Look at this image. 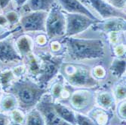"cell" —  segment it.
<instances>
[{
    "label": "cell",
    "mask_w": 126,
    "mask_h": 125,
    "mask_svg": "<svg viewBox=\"0 0 126 125\" xmlns=\"http://www.w3.org/2000/svg\"><path fill=\"white\" fill-rule=\"evenodd\" d=\"M6 92L13 94L17 99L18 107L26 111L36 108L42 97L48 93V88L24 77L15 80Z\"/></svg>",
    "instance_id": "cell-1"
},
{
    "label": "cell",
    "mask_w": 126,
    "mask_h": 125,
    "mask_svg": "<svg viewBox=\"0 0 126 125\" xmlns=\"http://www.w3.org/2000/svg\"><path fill=\"white\" fill-rule=\"evenodd\" d=\"M66 53L76 61L102 59L105 56V46L100 39L64 37Z\"/></svg>",
    "instance_id": "cell-2"
},
{
    "label": "cell",
    "mask_w": 126,
    "mask_h": 125,
    "mask_svg": "<svg viewBox=\"0 0 126 125\" xmlns=\"http://www.w3.org/2000/svg\"><path fill=\"white\" fill-rule=\"evenodd\" d=\"M91 69L83 63L63 62L59 72L65 82L73 87L92 88L98 85V82L91 76Z\"/></svg>",
    "instance_id": "cell-3"
},
{
    "label": "cell",
    "mask_w": 126,
    "mask_h": 125,
    "mask_svg": "<svg viewBox=\"0 0 126 125\" xmlns=\"http://www.w3.org/2000/svg\"><path fill=\"white\" fill-rule=\"evenodd\" d=\"M35 52V51H34ZM40 59V74L36 82L42 87H47L52 79L58 74L64 56H54L50 52H35Z\"/></svg>",
    "instance_id": "cell-4"
},
{
    "label": "cell",
    "mask_w": 126,
    "mask_h": 125,
    "mask_svg": "<svg viewBox=\"0 0 126 125\" xmlns=\"http://www.w3.org/2000/svg\"><path fill=\"white\" fill-rule=\"evenodd\" d=\"M88 87H74L65 102L74 111L85 114L95 104V90Z\"/></svg>",
    "instance_id": "cell-5"
},
{
    "label": "cell",
    "mask_w": 126,
    "mask_h": 125,
    "mask_svg": "<svg viewBox=\"0 0 126 125\" xmlns=\"http://www.w3.org/2000/svg\"><path fill=\"white\" fill-rule=\"evenodd\" d=\"M45 33L50 40L65 37V12L58 2L55 3L48 12L45 21Z\"/></svg>",
    "instance_id": "cell-6"
},
{
    "label": "cell",
    "mask_w": 126,
    "mask_h": 125,
    "mask_svg": "<svg viewBox=\"0 0 126 125\" xmlns=\"http://www.w3.org/2000/svg\"><path fill=\"white\" fill-rule=\"evenodd\" d=\"M65 12V11H64ZM66 33L65 37H73L91 27L97 22L88 17L79 14L66 13Z\"/></svg>",
    "instance_id": "cell-7"
},
{
    "label": "cell",
    "mask_w": 126,
    "mask_h": 125,
    "mask_svg": "<svg viewBox=\"0 0 126 125\" xmlns=\"http://www.w3.org/2000/svg\"><path fill=\"white\" fill-rule=\"evenodd\" d=\"M48 12L45 11H31L22 15L20 19L21 30L28 32H45V21Z\"/></svg>",
    "instance_id": "cell-8"
},
{
    "label": "cell",
    "mask_w": 126,
    "mask_h": 125,
    "mask_svg": "<svg viewBox=\"0 0 126 125\" xmlns=\"http://www.w3.org/2000/svg\"><path fill=\"white\" fill-rule=\"evenodd\" d=\"M53 101L49 94H45L36 108L42 115L45 125H73L61 118L53 107Z\"/></svg>",
    "instance_id": "cell-9"
},
{
    "label": "cell",
    "mask_w": 126,
    "mask_h": 125,
    "mask_svg": "<svg viewBox=\"0 0 126 125\" xmlns=\"http://www.w3.org/2000/svg\"><path fill=\"white\" fill-rule=\"evenodd\" d=\"M23 61L22 56L16 50L15 42L8 38L0 41V62L5 64Z\"/></svg>",
    "instance_id": "cell-10"
},
{
    "label": "cell",
    "mask_w": 126,
    "mask_h": 125,
    "mask_svg": "<svg viewBox=\"0 0 126 125\" xmlns=\"http://www.w3.org/2000/svg\"><path fill=\"white\" fill-rule=\"evenodd\" d=\"M88 4L94 8L103 20L112 17L126 18L125 12L112 7L107 1H104V0H88Z\"/></svg>",
    "instance_id": "cell-11"
},
{
    "label": "cell",
    "mask_w": 126,
    "mask_h": 125,
    "mask_svg": "<svg viewBox=\"0 0 126 125\" xmlns=\"http://www.w3.org/2000/svg\"><path fill=\"white\" fill-rule=\"evenodd\" d=\"M92 29L104 32L106 34L113 32H125V19L120 17H112L101 20L92 26Z\"/></svg>",
    "instance_id": "cell-12"
},
{
    "label": "cell",
    "mask_w": 126,
    "mask_h": 125,
    "mask_svg": "<svg viewBox=\"0 0 126 125\" xmlns=\"http://www.w3.org/2000/svg\"><path fill=\"white\" fill-rule=\"evenodd\" d=\"M57 2L66 13L83 14L92 20H100L79 0H57Z\"/></svg>",
    "instance_id": "cell-13"
},
{
    "label": "cell",
    "mask_w": 126,
    "mask_h": 125,
    "mask_svg": "<svg viewBox=\"0 0 126 125\" xmlns=\"http://www.w3.org/2000/svg\"><path fill=\"white\" fill-rule=\"evenodd\" d=\"M95 103L97 106L107 110L115 111L116 101L112 94V89L103 87L95 91Z\"/></svg>",
    "instance_id": "cell-14"
},
{
    "label": "cell",
    "mask_w": 126,
    "mask_h": 125,
    "mask_svg": "<svg viewBox=\"0 0 126 125\" xmlns=\"http://www.w3.org/2000/svg\"><path fill=\"white\" fill-rule=\"evenodd\" d=\"M87 115L96 125H109L113 118V111L94 106L87 112Z\"/></svg>",
    "instance_id": "cell-15"
},
{
    "label": "cell",
    "mask_w": 126,
    "mask_h": 125,
    "mask_svg": "<svg viewBox=\"0 0 126 125\" xmlns=\"http://www.w3.org/2000/svg\"><path fill=\"white\" fill-rule=\"evenodd\" d=\"M24 63L27 67V75L28 78L36 82L40 74V66L41 61L38 55L34 52H31L23 58Z\"/></svg>",
    "instance_id": "cell-16"
},
{
    "label": "cell",
    "mask_w": 126,
    "mask_h": 125,
    "mask_svg": "<svg viewBox=\"0 0 126 125\" xmlns=\"http://www.w3.org/2000/svg\"><path fill=\"white\" fill-rule=\"evenodd\" d=\"M15 45L18 54L24 58L34 50L33 39L28 34L24 33L18 36L15 41Z\"/></svg>",
    "instance_id": "cell-17"
},
{
    "label": "cell",
    "mask_w": 126,
    "mask_h": 125,
    "mask_svg": "<svg viewBox=\"0 0 126 125\" xmlns=\"http://www.w3.org/2000/svg\"><path fill=\"white\" fill-rule=\"evenodd\" d=\"M57 2V0H27V2L22 6V9L27 13L31 11L48 12Z\"/></svg>",
    "instance_id": "cell-18"
},
{
    "label": "cell",
    "mask_w": 126,
    "mask_h": 125,
    "mask_svg": "<svg viewBox=\"0 0 126 125\" xmlns=\"http://www.w3.org/2000/svg\"><path fill=\"white\" fill-rule=\"evenodd\" d=\"M53 107L54 111H56L58 116L62 118L66 122L76 125V111H74L70 107L65 105L64 103H61L60 102H54L53 101Z\"/></svg>",
    "instance_id": "cell-19"
},
{
    "label": "cell",
    "mask_w": 126,
    "mask_h": 125,
    "mask_svg": "<svg viewBox=\"0 0 126 125\" xmlns=\"http://www.w3.org/2000/svg\"><path fill=\"white\" fill-rule=\"evenodd\" d=\"M66 82L61 74L57 75L51 81V84L48 89V92L51 97L52 101H58L64 89Z\"/></svg>",
    "instance_id": "cell-20"
},
{
    "label": "cell",
    "mask_w": 126,
    "mask_h": 125,
    "mask_svg": "<svg viewBox=\"0 0 126 125\" xmlns=\"http://www.w3.org/2000/svg\"><path fill=\"white\" fill-rule=\"evenodd\" d=\"M18 108V102L15 96L8 92H4L0 97V112H11Z\"/></svg>",
    "instance_id": "cell-21"
},
{
    "label": "cell",
    "mask_w": 126,
    "mask_h": 125,
    "mask_svg": "<svg viewBox=\"0 0 126 125\" xmlns=\"http://www.w3.org/2000/svg\"><path fill=\"white\" fill-rule=\"evenodd\" d=\"M125 58L114 57L109 68L112 75L119 79L125 75Z\"/></svg>",
    "instance_id": "cell-22"
},
{
    "label": "cell",
    "mask_w": 126,
    "mask_h": 125,
    "mask_svg": "<svg viewBox=\"0 0 126 125\" xmlns=\"http://www.w3.org/2000/svg\"><path fill=\"white\" fill-rule=\"evenodd\" d=\"M59 39H54L50 40L48 43V47L50 49V53L54 56H64L66 53V48L64 42V37Z\"/></svg>",
    "instance_id": "cell-23"
},
{
    "label": "cell",
    "mask_w": 126,
    "mask_h": 125,
    "mask_svg": "<svg viewBox=\"0 0 126 125\" xmlns=\"http://www.w3.org/2000/svg\"><path fill=\"white\" fill-rule=\"evenodd\" d=\"M15 80L17 79L11 69L0 71V85L2 86L3 92H6Z\"/></svg>",
    "instance_id": "cell-24"
},
{
    "label": "cell",
    "mask_w": 126,
    "mask_h": 125,
    "mask_svg": "<svg viewBox=\"0 0 126 125\" xmlns=\"http://www.w3.org/2000/svg\"><path fill=\"white\" fill-rule=\"evenodd\" d=\"M126 84H125V75L118 79V82L113 84L112 91L116 99V101L119 102L125 99L126 97Z\"/></svg>",
    "instance_id": "cell-25"
},
{
    "label": "cell",
    "mask_w": 126,
    "mask_h": 125,
    "mask_svg": "<svg viewBox=\"0 0 126 125\" xmlns=\"http://www.w3.org/2000/svg\"><path fill=\"white\" fill-rule=\"evenodd\" d=\"M24 125H45V123L41 112L36 108H33L26 115Z\"/></svg>",
    "instance_id": "cell-26"
},
{
    "label": "cell",
    "mask_w": 126,
    "mask_h": 125,
    "mask_svg": "<svg viewBox=\"0 0 126 125\" xmlns=\"http://www.w3.org/2000/svg\"><path fill=\"white\" fill-rule=\"evenodd\" d=\"M91 74L97 82L104 81L107 77V70L104 64L99 63L91 69Z\"/></svg>",
    "instance_id": "cell-27"
},
{
    "label": "cell",
    "mask_w": 126,
    "mask_h": 125,
    "mask_svg": "<svg viewBox=\"0 0 126 125\" xmlns=\"http://www.w3.org/2000/svg\"><path fill=\"white\" fill-rule=\"evenodd\" d=\"M10 114L8 115L11 119V121L14 123H17L21 125H24L25 121H26V113L25 111L20 109L19 107L12 110Z\"/></svg>",
    "instance_id": "cell-28"
},
{
    "label": "cell",
    "mask_w": 126,
    "mask_h": 125,
    "mask_svg": "<svg viewBox=\"0 0 126 125\" xmlns=\"http://www.w3.org/2000/svg\"><path fill=\"white\" fill-rule=\"evenodd\" d=\"M32 39H33L34 46H36L39 48H44L45 47H47L50 42V39L46 35V33L42 32H38V34H36Z\"/></svg>",
    "instance_id": "cell-29"
},
{
    "label": "cell",
    "mask_w": 126,
    "mask_h": 125,
    "mask_svg": "<svg viewBox=\"0 0 126 125\" xmlns=\"http://www.w3.org/2000/svg\"><path fill=\"white\" fill-rule=\"evenodd\" d=\"M4 14H5L7 20H8L9 27H11L15 26L20 22V19L21 15L19 14V12L16 9H12V10L8 11L7 12H5Z\"/></svg>",
    "instance_id": "cell-30"
},
{
    "label": "cell",
    "mask_w": 126,
    "mask_h": 125,
    "mask_svg": "<svg viewBox=\"0 0 126 125\" xmlns=\"http://www.w3.org/2000/svg\"><path fill=\"white\" fill-rule=\"evenodd\" d=\"M125 32H113L107 33L108 41L111 46H114L117 44L122 43L121 42L122 39H125Z\"/></svg>",
    "instance_id": "cell-31"
},
{
    "label": "cell",
    "mask_w": 126,
    "mask_h": 125,
    "mask_svg": "<svg viewBox=\"0 0 126 125\" xmlns=\"http://www.w3.org/2000/svg\"><path fill=\"white\" fill-rule=\"evenodd\" d=\"M76 125H96L88 115L79 112H76Z\"/></svg>",
    "instance_id": "cell-32"
},
{
    "label": "cell",
    "mask_w": 126,
    "mask_h": 125,
    "mask_svg": "<svg viewBox=\"0 0 126 125\" xmlns=\"http://www.w3.org/2000/svg\"><path fill=\"white\" fill-rule=\"evenodd\" d=\"M118 118L122 121L125 122L126 119V100L125 99L118 102L116 106V109Z\"/></svg>",
    "instance_id": "cell-33"
},
{
    "label": "cell",
    "mask_w": 126,
    "mask_h": 125,
    "mask_svg": "<svg viewBox=\"0 0 126 125\" xmlns=\"http://www.w3.org/2000/svg\"><path fill=\"white\" fill-rule=\"evenodd\" d=\"M112 51L113 52L114 57L125 58V43H119L112 46Z\"/></svg>",
    "instance_id": "cell-34"
},
{
    "label": "cell",
    "mask_w": 126,
    "mask_h": 125,
    "mask_svg": "<svg viewBox=\"0 0 126 125\" xmlns=\"http://www.w3.org/2000/svg\"><path fill=\"white\" fill-rule=\"evenodd\" d=\"M11 70H12L16 79L24 78V75H27V67L24 63H20L15 66L11 69Z\"/></svg>",
    "instance_id": "cell-35"
},
{
    "label": "cell",
    "mask_w": 126,
    "mask_h": 125,
    "mask_svg": "<svg viewBox=\"0 0 126 125\" xmlns=\"http://www.w3.org/2000/svg\"><path fill=\"white\" fill-rule=\"evenodd\" d=\"M107 2L116 9L123 11L125 8L126 0H107Z\"/></svg>",
    "instance_id": "cell-36"
},
{
    "label": "cell",
    "mask_w": 126,
    "mask_h": 125,
    "mask_svg": "<svg viewBox=\"0 0 126 125\" xmlns=\"http://www.w3.org/2000/svg\"><path fill=\"white\" fill-rule=\"evenodd\" d=\"M11 122L9 115L5 113L0 112V125H8Z\"/></svg>",
    "instance_id": "cell-37"
},
{
    "label": "cell",
    "mask_w": 126,
    "mask_h": 125,
    "mask_svg": "<svg viewBox=\"0 0 126 125\" xmlns=\"http://www.w3.org/2000/svg\"><path fill=\"white\" fill-rule=\"evenodd\" d=\"M0 26L3 27L5 28H7V29H9L8 28L9 24H8V20L3 13H0Z\"/></svg>",
    "instance_id": "cell-38"
},
{
    "label": "cell",
    "mask_w": 126,
    "mask_h": 125,
    "mask_svg": "<svg viewBox=\"0 0 126 125\" xmlns=\"http://www.w3.org/2000/svg\"><path fill=\"white\" fill-rule=\"evenodd\" d=\"M13 1V3L15 5V9H19L20 8H22V6L24 5L27 0H12Z\"/></svg>",
    "instance_id": "cell-39"
},
{
    "label": "cell",
    "mask_w": 126,
    "mask_h": 125,
    "mask_svg": "<svg viewBox=\"0 0 126 125\" xmlns=\"http://www.w3.org/2000/svg\"><path fill=\"white\" fill-rule=\"evenodd\" d=\"M11 0H0V11H3L10 4Z\"/></svg>",
    "instance_id": "cell-40"
},
{
    "label": "cell",
    "mask_w": 126,
    "mask_h": 125,
    "mask_svg": "<svg viewBox=\"0 0 126 125\" xmlns=\"http://www.w3.org/2000/svg\"><path fill=\"white\" fill-rule=\"evenodd\" d=\"M11 29H7V28H5L3 27H1L0 26V36L4 35V34H5L8 30H10Z\"/></svg>",
    "instance_id": "cell-41"
},
{
    "label": "cell",
    "mask_w": 126,
    "mask_h": 125,
    "mask_svg": "<svg viewBox=\"0 0 126 125\" xmlns=\"http://www.w3.org/2000/svg\"><path fill=\"white\" fill-rule=\"evenodd\" d=\"M8 125H21V124H17V123H14L12 121H11Z\"/></svg>",
    "instance_id": "cell-42"
},
{
    "label": "cell",
    "mask_w": 126,
    "mask_h": 125,
    "mask_svg": "<svg viewBox=\"0 0 126 125\" xmlns=\"http://www.w3.org/2000/svg\"><path fill=\"white\" fill-rule=\"evenodd\" d=\"M80 2H82V3H87V4H88V0H79Z\"/></svg>",
    "instance_id": "cell-43"
},
{
    "label": "cell",
    "mask_w": 126,
    "mask_h": 125,
    "mask_svg": "<svg viewBox=\"0 0 126 125\" xmlns=\"http://www.w3.org/2000/svg\"><path fill=\"white\" fill-rule=\"evenodd\" d=\"M2 92H3L2 91V86L0 85V93H2Z\"/></svg>",
    "instance_id": "cell-44"
},
{
    "label": "cell",
    "mask_w": 126,
    "mask_h": 125,
    "mask_svg": "<svg viewBox=\"0 0 126 125\" xmlns=\"http://www.w3.org/2000/svg\"><path fill=\"white\" fill-rule=\"evenodd\" d=\"M2 93H0V97H1V95H2Z\"/></svg>",
    "instance_id": "cell-45"
},
{
    "label": "cell",
    "mask_w": 126,
    "mask_h": 125,
    "mask_svg": "<svg viewBox=\"0 0 126 125\" xmlns=\"http://www.w3.org/2000/svg\"><path fill=\"white\" fill-rule=\"evenodd\" d=\"M104 1H107V0H104Z\"/></svg>",
    "instance_id": "cell-46"
}]
</instances>
